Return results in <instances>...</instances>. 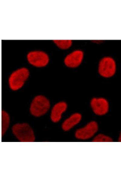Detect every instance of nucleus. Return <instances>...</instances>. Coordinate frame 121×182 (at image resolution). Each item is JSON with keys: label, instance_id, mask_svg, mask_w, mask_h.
I'll return each instance as SVG.
<instances>
[{"label": "nucleus", "instance_id": "1", "mask_svg": "<svg viewBox=\"0 0 121 182\" xmlns=\"http://www.w3.org/2000/svg\"><path fill=\"white\" fill-rule=\"evenodd\" d=\"M31 75L29 69L26 67L18 68L12 71L8 78L9 89L16 92L22 89L27 82Z\"/></svg>", "mask_w": 121, "mask_h": 182}, {"label": "nucleus", "instance_id": "2", "mask_svg": "<svg viewBox=\"0 0 121 182\" xmlns=\"http://www.w3.org/2000/svg\"><path fill=\"white\" fill-rule=\"evenodd\" d=\"M51 106V101L46 96L38 94L31 99L29 106V112L33 117L39 118L49 112Z\"/></svg>", "mask_w": 121, "mask_h": 182}, {"label": "nucleus", "instance_id": "3", "mask_svg": "<svg viewBox=\"0 0 121 182\" xmlns=\"http://www.w3.org/2000/svg\"><path fill=\"white\" fill-rule=\"evenodd\" d=\"M12 135L18 141L22 142H34L36 139L34 131L31 126L26 122H18L11 126Z\"/></svg>", "mask_w": 121, "mask_h": 182}, {"label": "nucleus", "instance_id": "4", "mask_svg": "<svg viewBox=\"0 0 121 182\" xmlns=\"http://www.w3.org/2000/svg\"><path fill=\"white\" fill-rule=\"evenodd\" d=\"M26 59L30 65L39 69L47 66L50 61L48 54L40 50H33L29 51L27 54Z\"/></svg>", "mask_w": 121, "mask_h": 182}, {"label": "nucleus", "instance_id": "5", "mask_svg": "<svg viewBox=\"0 0 121 182\" xmlns=\"http://www.w3.org/2000/svg\"><path fill=\"white\" fill-rule=\"evenodd\" d=\"M98 72L102 77L109 78L113 76L116 70V64L112 58L106 56L100 61L98 67Z\"/></svg>", "mask_w": 121, "mask_h": 182}, {"label": "nucleus", "instance_id": "6", "mask_svg": "<svg viewBox=\"0 0 121 182\" xmlns=\"http://www.w3.org/2000/svg\"><path fill=\"white\" fill-rule=\"evenodd\" d=\"M98 125L94 121L90 122L84 127L77 130L75 133V136L81 140L89 139L96 133L98 130Z\"/></svg>", "mask_w": 121, "mask_h": 182}, {"label": "nucleus", "instance_id": "7", "mask_svg": "<svg viewBox=\"0 0 121 182\" xmlns=\"http://www.w3.org/2000/svg\"><path fill=\"white\" fill-rule=\"evenodd\" d=\"M83 57L84 53L82 51L79 49L75 50L65 56L64 63L67 67L76 68L81 63Z\"/></svg>", "mask_w": 121, "mask_h": 182}, {"label": "nucleus", "instance_id": "8", "mask_svg": "<svg viewBox=\"0 0 121 182\" xmlns=\"http://www.w3.org/2000/svg\"><path fill=\"white\" fill-rule=\"evenodd\" d=\"M67 108V103L64 101H59L51 106L49 110V116L51 121L57 123L61 120L62 114Z\"/></svg>", "mask_w": 121, "mask_h": 182}, {"label": "nucleus", "instance_id": "9", "mask_svg": "<svg viewBox=\"0 0 121 182\" xmlns=\"http://www.w3.org/2000/svg\"><path fill=\"white\" fill-rule=\"evenodd\" d=\"M90 105L94 113L98 115H105L109 111V103L104 98H93L91 100Z\"/></svg>", "mask_w": 121, "mask_h": 182}, {"label": "nucleus", "instance_id": "10", "mask_svg": "<svg viewBox=\"0 0 121 182\" xmlns=\"http://www.w3.org/2000/svg\"><path fill=\"white\" fill-rule=\"evenodd\" d=\"M81 118V115L79 113H76L72 114L62 123L61 127L62 129L66 131L69 130L79 123Z\"/></svg>", "mask_w": 121, "mask_h": 182}, {"label": "nucleus", "instance_id": "11", "mask_svg": "<svg viewBox=\"0 0 121 182\" xmlns=\"http://www.w3.org/2000/svg\"><path fill=\"white\" fill-rule=\"evenodd\" d=\"M11 123V118L7 112L3 111L2 113V132L5 134L9 129Z\"/></svg>", "mask_w": 121, "mask_h": 182}, {"label": "nucleus", "instance_id": "12", "mask_svg": "<svg viewBox=\"0 0 121 182\" xmlns=\"http://www.w3.org/2000/svg\"><path fill=\"white\" fill-rule=\"evenodd\" d=\"M53 42L58 48L62 50L69 49L73 43L71 40H55Z\"/></svg>", "mask_w": 121, "mask_h": 182}, {"label": "nucleus", "instance_id": "13", "mask_svg": "<svg viewBox=\"0 0 121 182\" xmlns=\"http://www.w3.org/2000/svg\"><path fill=\"white\" fill-rule=\"evenodd\" d=\"M93 141L95 142H110L113 141V139L108 136L100 134L96 136Z\"/></svg>", "mask_w": 121, "mask_h": 182}]
</instances>
